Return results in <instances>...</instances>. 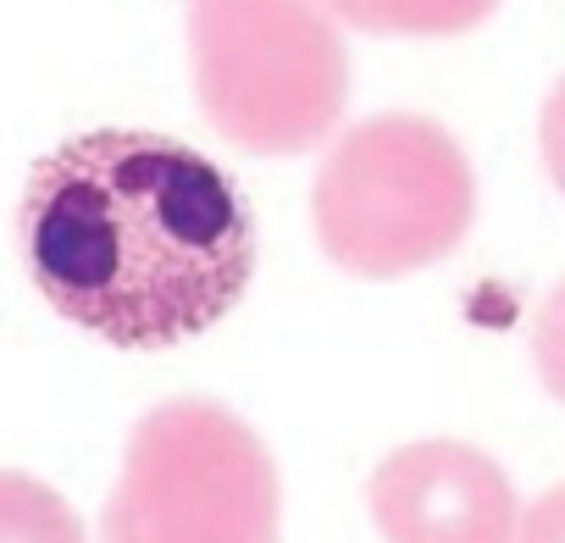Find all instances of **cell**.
Returning <instances> with one entry per match:
<instances>
[{
    "label": "cell",
    "mask_w": 565,
    "mask_h": 543,
    "mask_svg": "<svg viewBox=\"0 0 565 543\" xmlns=\"http://www.w3.org/2000/svg\"><path fill=\"white\" fill-rule=\"evenodd\" d=\"M0 543H89L78 510L29 471H0Z\"/></svg>",
    "instance_id": "cell-7"
},
{
    "label": "cell",
    "mask_w": 565,
    "mask_h": 543,
    "mask_svg": "<svg viewBox=\"0 0 565 543\" xmlns=\"http://www.w3.org/2000/svg\"><path fill=\"white\" fill-rule=\"evenodd\" d=\"M510 543H565V482L548 488L521 521H515V537Z\"/></svg>",
    "instance_id": "cell-10"
},
{
    "label": "cell",
    "mask_w": 565,
    "mask_h": 543,
    "mask_svg": "<svg viewBox=\"0 0 565 543\" xmlns=\"http://www.w3.org/2000/svg\"><path fill=\"white\" fill-rule=\"evenodd\" d=\"M537 150H543V172H548V183L565 194V73H559V84H554L548 100H543V117H537Z\"/></svg>",
    "instance_id": "cell-9"
},
{
    "label": "cell",
    "mask_w": 565,
    "mask_h": 543,
    "mask_svg": "<svg viewBox=\"0 0 565 543\" xmlns=\"http://www.w3.org/2000/svg\"><path fill=\"white\" fill-rule=\"evenodd\" d=\"M477 216V178L460 139L416 111L355 123L322 161L311 222L322 255L350 278H411L460 249Z\"/></svg>",
    "instance_id": "cell-2"
},
{
    "label": "cell",
    "mask_w": 565,
    "mask_h": 543,
    "mask_svg": "<svg viewBox=\"0 0 565 543\" xmlns=\"http://www.w3.org/2000/svg\"><path fill=\"white\" fill-rule=\"evenodd\" d=\"M282 488L260 433L216 400H167L128 433L106 543H277Z\"/></svg>",
    "instance_id": "cell-4"
},
{
    "label": "cell",
    "mask_w": 565,
    "mask_h": 543,
    "mask_svg": "<svg viewBox=\"0 0 565 543\" xmlns=\"http://www.w3.org/2000/svg\"><path fill=\"white\" fill-rule=\"evenodd\" d=\"M205 123L255 156L322 145L350 106V51L322 0H189Z\"/></svg>",
    "instance_id": "cell-3"
},
{
    "label": "cell",
    "mask_w": 565,
    "mask_h": 543,
    "mask_svg": "<svg viewBox=\"0 0 565 543\" xmlns=\"http://www.w3.org/2000/svg\"><path fill=\"white\" fill-rule=\"evenodd\" d=\"M333 23L383 40H455L499 12V0H322Z\"/></svg>",
    "instance_id": "cell-6"
},
{
    "label": "cell",
    "mask_w": 565,
    "mask_h": 543,
    "mask_svg": "<svg viewBox=\"0 0 565 543\" xmlns=\"http://www.w3.org/2000/svg\"><path fill=\"white\" fill-rule=\"evenodd\" d=\"M366 510L383 543H510L521 521L504 466L455 438H416L383 455Z\"/></svg>",
    "instance_id": "cell-5"
},
{
    "label": "cell",
    "mask_w": 565,
    "mask_h": 543,
    "mask_svg": "<svg viewBox=\"0 0 565 543\" xmlns=\"http://www.w3.org/2000/svg\"><path fill=\"white\" fill-rule=\"evenodd\" d=\"M18 249L29 284L73 328L111 350H172L244 300L255 216L194 145L89 128L29 172Z\"/></svg>",
    "instance_id": "cell-1"
},
{
    "label": "cell",
    "mask_w": 565,
    "mask_h": 543,
    "mask_svg": "<svg viewBox=\"0 0 565 543\" xmlns=\"http://www.w3.org/2000/svg\"><path fill=\"white\" fill-rule=\"evenodd\" d=\"M532 361H537L543 388L565 405V278L548 289V300L532 317Z\"/></svg>",
    "instance_id": "cell-8"
}]
</instances>
